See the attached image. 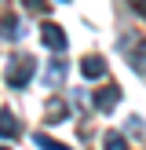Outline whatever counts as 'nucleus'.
Instances as JSON below:
<instances>
[{"instance_id": "f257e3e1", "label": "nucleus", "mask_w": 146, "mask_h": 150, "mask_svg": "<svg viewBox=\"0 0 146 150\" xmlns=\"http://www.w3.org/2000/svg\"><path fill=\"white\" fill-rule=\"evenodd\" d=\"M33 73H36V62L29 55H11L7 59V84L11 88H26L33 81Z\"/></svg>"}, {"instance_id": "f03ea898", "label": "nucleus", "mask_w": 146, "mask_h": 150, "mask_svg": "<svg viewBox=\"0 0 146 150\" xmlns=\"http://www.w3.org/2000/svg\"><path fill=\"white\" fill-rule=\"evenodd\" d=\"M40 40L48 44L51 51H66V44H69V40H66V33L55 26V22H44V26H40Z\"/></svg>"}, {"instance_id": "7ed1b4c3", "label": "nucleus", "mask_w": 146, "mask_h": 150, "mask_svg": "<svg viewBox=\"0 0 146 150\" xmlns=\"http://www.w3.org/2000/svg\"><path fill=\"white\" fill-rule=\"evenodd\" d=\"M117 103H121V88H117V84H106V88L95 92V110H102V114H110Z\"/></svg>"}, {"instance_id": "20e7f679", "label": "nucleus", "mask_w": 146, "mask_h": 150, "mask_svg": "<svg viewBox=\"0 0 146 150\" xmlns=\"http://www.w3.org/2000/svg\"><path fill=\"white\" fill-rule=\"evenodd\" d=\"M80 73H84L88 81H99V77H106V62H102L99 55H88L84 62H80Z\"/></svg>"}, {"instance_id": "39448f33", "label": "nucleus", "mask_w": 146, "mask_h": 150, "mask_svg": "<svg viewBox=\"0 0 146 150\" xmlns=\"http://www.w3.org/2000/svg\"><path fill=\"white\" fill-rule=\"evenodd\" d=\"M18 121H15L11 110H0V139H18Z\"/></svg>"}, {"instance_id": "423d86ee", "label": "nucleus", "mask_w": 146, "mask_h": 150, "mask_svg": "<svg viewBox=\"0 0 146 150\" xmlns=\"http://www.w3.org/2000/svg\"><path fill=\"white\" fill-rule=\"evenodd\" d=\"M0 37H4V40H18V37H22V22L15 18V15L0 18Z\"/></svg>"}, {"instance_id": "0eeeda50", "label": "nucleus", "mask_w": 146, "mask_h": 150, "mask_svg": "<svg viewBox=\"0 0 146 150\" xmlns=\"http://www.w3.org/2000/svg\"><path fill=\"white\" fill-rule=\"evenodd\" d=\"M62 117H69V106H66L62 99H51V103H48V114H44V121H48V125H58Z\"/></svg>"}, {"instance_id": "6e6552de", "label": "nucleus", "mask_w": 146, "mask_h": 150, "mask_svg": "<svg viewBox=\"0 0 146 150\" xmlns=\"http://www.w3.org/2000/svg\"><path fill=\"white\" fill-rule=\"evenodd\" d=\"M102 146H106V150H128V139H124L121 132H106V139H102Z\"/></svg>"}, {"instance_id": "1a4fd4ad", "label": "nucleus", "mask_w": 146, "mask_h": 150, "mask_svg": "<svg viewBox=\"0 0 146 150\" xmlns=\"http://www.w3.org/2000/svg\"><path fill=\"white\" fill-rule=\"evenodd\" d=\"M62 73H66V62H51V70H48V77H44V84L55 88L58 81H62Z\"/></svg>"}, {"instance_id": "9d476101", "label": "nucleus", "mask_w": 146, "mask_h": 150, "mask_svg": "<svg viewBox=\"0 0 146 150\" xmlns=\"http://www.w3.org/2000/svg\"><path fill=\"white\" fill-rule=\"evenodd\" d=\"M36 146H40V150H73V146H66V143H55V139H48V136H44V132H36Z\"/></svg>"}, {"instance_id": "9b49d317", "label": "nucleus", "mask_w": 146, "mask_h": 150, "mask_svg": "<svg viewBox=\"0 0 146 150\" xmlns=\"http://www.w3.org/2000/svg\"><path fill=\"white\" fill-rule=\"evenodd\" d=\"M22 4H26V11H48V0H22Z\"/></svg>"}, {"instance_id": "f8f14e48", "label": "nucleus", "mask_w": 146, "mask_h": 150, "mask_svg": "<svg viewBox=\"0 0 146 150\" xmlns=\"http://www.w3.org/2000/svg\"><path fill=\"white\" fill-rule=\"evenodd\" d=\"M131 7H135V11H139V15L146 18V0H131Z\"/></svg>"}, {"instance_id": "ddd939ff", "label": "nucleus", "mask_w": 146, "mask_h": 150, "mask_svg": "<svg viewBox=\"0 0 146 150\" xmlns=\"http://www.w3.org/2000/svg\"><path fill=\"white\" fill-rule=\"evenodd\" d=\"M62 4H69V0H62Z\"/></svg>"}, {"instance_id": "4468645a", "label": "nucleus", "mask_w": 146, "mask_h": 150, "mask_svg": "<svg viewBox=\"0 0 146 150\" xmlns=\"http://www.w3.org/2000/svg\"><path fill=\"white\" fill-rule=\"evenodd\" d=\"M0 150H4V146H0Z\"/></svg>"}]
</instances>
